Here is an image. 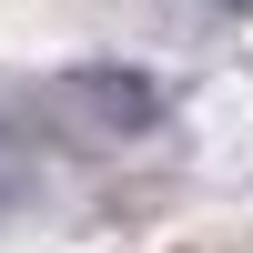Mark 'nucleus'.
<instances>
[{
    "instance_id": "nucleus-1",
    "label": "nucleus",
    "mask_w": 253,
    "mask_h": 253,
    "mask_svg": "<svg viewBox=\"0 0 253 253\" xmlns=\"http://www.w3.org/2000/svg\"><path fill=\"white\" fill-rule=\"evenodd\" d=\"M61 91H71L81 112H101V132H152V122H162V91L132 81V71H71Z\"/></svg>"
}]
</instances>
